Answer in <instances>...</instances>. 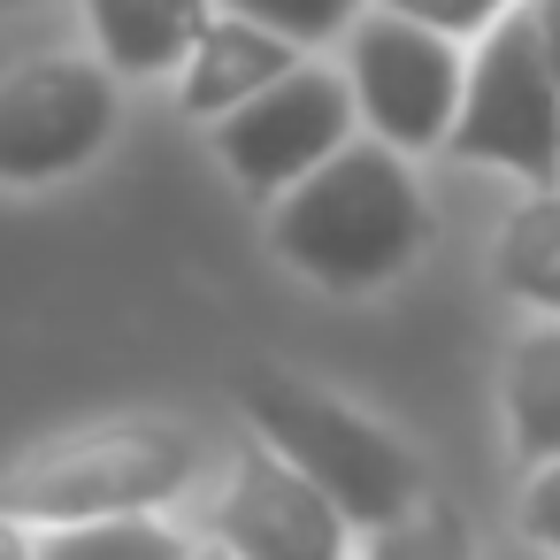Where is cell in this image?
<instances>
[{
  "mask_svg": "<svg viewBox=\"0 0 560 560\" xmlns=\"http://www.w3.org/2000/svg\"><path fill=\"white\" fill-rule=\"evenodd\" d=\"M430 238L422 185L392 139H346L330 162H315L300 185L277 192L269 246L307 269L323 292H376L392 284Z\"/></svg>",
  "mask_w": 560,
  "mask_h": 560,
  "instance_id": "obj_1",
  "label": "cell"
},
{
  "mask_svg": "<svg viewBox=\"0 0 560 560\" xmlns=\"http://www.w3.org/2000/svg\"><path fill=\"white\" fill-rule=\"evenodd\" d=\"M200 468H208V430L124 415V422H93L16 453L0 468V514L39 522V529L93 522V514H147V506H170Z\"/></svg>",
  "mask_w": 560,
  "mask_h": 560,
  "instance_id": "obj_2",
  "label": "cell"
},
{
  "mask_svg": "<svg viewBox=\"0 0 560 560\" xmlns=\"http://www.w3.org/2000/svg\"><path fill=\"white\" fill-rule=\"evenodd\" d=\"M231 399L246 415V430L261 445H277L307 483H323L353 529H384L422 499V460L369 415H353L346 399H330L307 376H284L269 361H246L231 376Z\"/></svg>",
  "mask_w": 560,
  "mask_h": 560,
  "instance_id": "obj_3",
  "label": "cell"
},
{
  "mask_svg": "<svg viewBox=\"0 0 560 560\" xmlns=\"http://www.w3.org/2000/svg\"><path fill=\"white\" fill-rule=\"evenodd\" d=\"M460 162H491L522 185H560V70L545 55L537 9H514L476 39L468 55V93L445 139Z\"/></svg>",
  "mask_w": 560,
  "mask_h": 560,
  "instance_id": "obj_4",
  "label": "cell"
},
{
  "mask_svg": "<svg viewBox=\"0 0 560 560\" xmlns=\"http://www.w3.org/2000/svg\"><path fill=\"white\" fill-rule=\"evenodd\" d=\"M468 39H445L415 16H392V9H361V24L346 32V78H353V101H361V124L376 139H392L399 154H422V147H445L453 139V116H460V93H468Z\"/></svg>",
  "mask_w": 560,
  "mask_h": 560,
  "instance_id": "obj_5",
  "label": "cell"
},
{
  "mask_svg": "<svg viewBox=\"0 0 560 560\" xmlns=\"http://www.w3.org/2000/svg\"><path fill=\"white\" fill-rule=\"evenodd\" d=\"M124 124L116 70L101 55H39L0 78V185H47L85 170Z\"/></svg>",
  "mask_w": 560,
  "mask_h": 560,
  "instance_id": "obj_6",
  "label": "cell"
},
{
  "mask_svg": "<svg viewBox=\"0 0 560 560\" xmlns=\"http://www.w3.org/2000/svg\"><path fill=\"white\" fill-rule=\"evenodd\" d=\"M353 116H361L353 78L330 70V62H300L269 93H254L246 108H231L215 124V154L231 162L238 185L284 192V185H300L315 162H330L353 139Z\"/></svg>",
  "mask_w": 560,
  "mask_h": 560,
  "instance_id": "obj_7",
  "label": "cell"
},
{
  "mask_svg": "<svg viewBox=\"0 0 560 560\" xmlns=\"http://www.w3.org/2000/svg\"><path fill=\"white\" fill-rule=\"evenodd\" d=\"M346 537H353L346 506L261 438L238 453L223 499L208 506V545L238 560H346Z\"/></svg>",
  "mask_w": 560,
  "mask_h": 560,
  "instance_id": "obj_8",
  "label": "cell"
},
{
  "mask_svg": "<svg viewBox=\"0 0 560 560\" xmlns=\"http://www.w3.org/2000/svg\"><path fill=\"white\" fill-rule=\"evenodd\" d=\"M284 70H300V39H284V32H269V24L223 9V16L200 32V47L185 55V70H177V101H185V116L223 124L231 108H246L254 93H269Z\"/></svg>",
  "mask_w": 560,
  "mask_h": 560,
  "instance_id": "obj_9",
  "label": "cell"
},
{
  "mask_svg": "<svg viewBox=\"0 0 560 560\" xmlns=\"http://www.w3.org/2000/svg\"><path fill=\"white\" fill-rule=\"evenodd\" d=\"M223 16V0H85L93 55L116 78H170L200 47V32Z\"/></svg>",
  "mask_w": 560,
  "mask_h": 560,
  "instance_id": "obj_10",
  "label": "cell"
},
{
  "mask_svg": "<svg viewBox=\"0 0 560 560\" xmlns=\"http://www.w3.org/2000/svg\"><path fill=\"white\" fill-rule=\"evenodd\" d=\"M491 269H499V284H506L522 307L560 315V185H537L529 208H514V215L499 223Z\"/></svg>",
  "mask_w": 560,
  "mask_h": 560,
  "instance_id": "obj_11",
  "label": "cell"
},
{
  "mask_svg": "<svg viewBox=\"0 0 560 560\" xmlns=\"http://www.w3.org/2000/svg\"><path fill=\"white\" fill-rule=\"evenodd\" d=\"M506 430H514V453L537 468V460H560V323L529 330L506 361Z\"/></svg>",
  "mask_w": 560,
  "mask_h": 560,
  "instance_id": "obj_12",
  "label": "cell"
},
{
  "mask_svg": "<svg viewBox=\"0 0 560 560\" xmlns=\"http://www.w3.org/2000/svg\"><path fill=\"white\" fill-rule=\"evenodd\" d=\"M32 560H192V545L154 514H93V522L39 529Z\"/></svg>",
  "mask_w": 560,
  "mask_h": 560,
  "instance_id": "obj_13",
  "label": "cell"
},
{
  "mask_svg": "<svg viewBox=\"0 0 560 560\" xmlns=\"http://www.w3.org/2000/svg\"><path fill=\"white\" fill-rule=\"evenodd\" d=\"M361 560H476V545H468V529H460V514L445 499H415L399 522L369 529Z\"/></svg>",
  "mask_w": 560,
  "mask_h": 560,
  "instance_id": "obj_14",
  "label": "cell"
},
{
  "mask_svg": "<svg viewBox=\"0 0 560 560\" xmlns=\"http://www.w3.org/2000/svg\"><path fill=\"white\" fill-rule=\"evenodd\" d=\"M223 9H238V16H254V24H269L300 47H323V39H346L361 24L369 0H223Z\"/></svg>",
  "mask_w": 560,
  "mask_h": 560,
  "instance_id": "obj_15",
  "label": "cell"
},
{
  "mask_svg": "<svg viewBox=\"0 0 560 560\" xmlns=\"http://www.w3.org/2000/svg\"><path fill=\"white\" fill-rule=\"evenodd\" d=\"M376 9H392V16H415V24H430V32H445V39H483L514 0H376Z\"/></svg>",
  "mask_w": 560,
  "mask_h": 560,
  "instance_id": "obj_16",
  "label": "cell"
},
{
  "mask_svg": "<svg viewBox=\"0 0 560 560\" xmlns=\"http://www.w3.org/2000/svg\"><path fill=\"white\" fill-rule=\"evenodd\" d=\"M522 537L529 545H545L552 560H560V460H537L529 468V483H522Z\"/></svg>",
  "mask_w": 560,
  "mask_h": 560,
  "instance_id": "obj_17",
  "label": "cell"
},
{
  "mask_svg": "<svg viewBox=\"0 0 560 560\" xmlns=\"http://www.w3.org/2000/svg\"><path fill=\"white\" fill-rule=\"evenodd\" d=\"M32 552H39V537H32L16 514H0V560H32Z\"/></svg>",
  "mask_w": 560,
  "mask_h": 560,
  "instance_id": "obj_18",
  "label": "cell"
},
{
  "mask_svg": "<svg viewBox=\"0 0 560 560\" xmlns=\"http://www.w3.org/2000/svg\"><path fill=\"white\" fill-rule=\"evenodd\" d=\"M529 9H537V32H545V55L560 70V0H529Z\"/></svg>",
  "mask_w": 560,
  "mask_h": 560,
  "instance_id": "obj_19",
  "label": "cell"
},
{
  "mask_svg": "<svg viewBox=\"0 0 560 560\" xmlns=\"http://www.w3.org/2000/svg\"><path fill=\"white\" fill-rule=\"evenodd\" d=\"M192 560H238V552H223V545H208V552H192Z\"/></svg>",
  "mask_w": 560,
  "mask_h": 560,
  "instance_id": "obj_20",
  "label": "cell"
},
{
  "mask_svg": "<svg viewBox=\"0 0 560 560\" xmlns=\"http://www.w3.org/2000/svg\"><path fill=\"white\" fill-rule=\"evenodd\" d=\"M0 9H24V0H0Z\"/></svg>",
  "mask_w": 560,
  "mask_h": 560,
  "instance_id": "obj_21",
  "label": "cell"
}]
</instances>
